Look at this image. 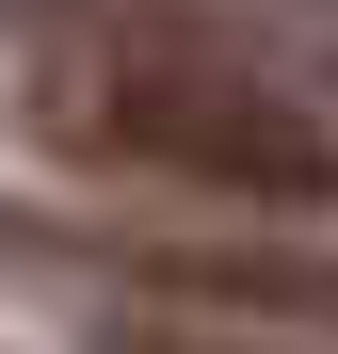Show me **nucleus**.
Instances as JSON below:
<instances>
[{
	"mask_svg": "<svg viewBox=\"0 0 338 354\" xmlns=\"http://www.w3.org/2000/svg\"><path fill=\"white\" fill-rule=\"evenodd\" d=\"M0 113L113 194H178L225 225L338 209V113L194 0H0Z\"/></svg>",
	"mask_w": 338,
	"mask_h": 354,
	"instance_id": "nucleus-1",
	"label": "nucleus"
},
{
	"mask_svg": "<svg viewBox=\"0 0 338 354\" xmlns=\"http://www.w3.org/2000/svg\"><path fill=\"white\" fill-rule=\"evenodd\" d=\"M17 258L81 274L97 306H194V322H258V338H322L338 354V242H274V225H225V242H65V225H0Z\"/></svg>",
	"mask_w": 338,
	"mask_h": 354,
	"instance_id": "nucleus-2",
	"label": "nucleus"
},
{
	"mask_svg": "<svg viewBox=\"0 0 338 354\" xmlns=\"http://www.w3.org/2000/svg\"><path fill=\"white\" fill-rule=\"evenodd\" d=\"M81 354H322V338H258V322H194V306H81Z\"/></svg>",
	"mask_w": 338,
	"mask_h": 354,
	"instance_id": "nucleus-3",
	"label": "nucleus"
}]
</instances>
